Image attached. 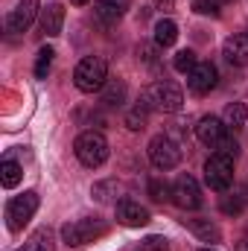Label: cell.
Returning <instances> with one entry per match:
<instances>
[{
    "label": "cell",
    "mask_w": 248,
    "mask_h": 251,
    "mask_svg": "<svg viewBox=\"0 0 248 251\" xmlns=\"http://www.w3.org/2000/svg\"><path fill=\"white\" fill-rule=\"evenodd\" d=\"M140 105H146L149 111H167V114H175V111H181L184 97H181L178 85H173V82H152V85L143 91Z\"/></svg>",
    "instance_id": "1"
},
{
    "label": "cell",
    "mask_w": 248,
    "mask_h": 251,
    "mask_svg": "<svg viewBox=\"0 0 248 251\" xmlns=\"http://www.w3.org/2000/svg\"><path fill=\"white\" fill-rule=\"evenodd\" d=\"M105 82H108V64L102 56H85L73 70V85L82 94H94V91L105 88Z\"/></svg>",
    "instance_id": "2"
},
{
    "label": "cell",
    "mask_w": 248,
    "mask_h": 251,
    "mask_svg": "<svg viewBox=\"0 0 248 251\" xmlns=\"http://www.w3.org/2000/svg\"><path fill=\"white\" fill-rule=\"evenodd\" d=\"M105 234H108V222L99 219V216H85V219L67 222L62 228V240L67 246H88V243H94Z\"/></svg>",
    "instance_id": "3"
},
{
    "label": "cell",
    "mask_w": 248,
    "mask_h": 251,
    "mask_svg": "<svg viewBox=\"0 0 248 251\" xmlns=\"http://www.w3.org/2000/svg\"><path fill=\"white\" fill-rule=\"evenodd\" d=\"M73 149H76L79 164H85L91 170H97V167H102L108 161V140L99 131H82L76 137V146Z\"/></svg>",
    "instance_id": "4"
},
{
    "label": "cell",
    "mask_w": 248,
    "mask_h": 251,
    "mask_svg": "<svg viewBox=\"0 0 248 251\" xmlns=\"http://www.w3.org/2000/svg\"><path fill=\"white\" fill-rule=\"evenodd\" d=\"M38 210V193L26 190L24 196H15L6 204V219H9V231H24V225L35 216Z\"/></svg>",
    "instance_id": "5"
},
{
    "label": "cell",
    "mask_w": 248,
    "mask_h": 251,
    "mask_svg": "<svg viewBox=\"0 0 248 251\" xmlns=\"http://www.w3.org/2000/svg\"><path fill=\"white\" fill-rule=\"evenodd\" d=\"M149 161H152V167H158V170H173V167H178V161H181V146L173 140V137H167V134H158L152 143H149Z\"/></svg>",
    "instance_id": "6"
},
{
    "label": "cell",
    "mask_w": 248,
    "mask_h": 251,
    "mask_svg": "<svg viewBox=\"0 0 248 251\" xmlns=\"http://www.w3.org/2000/svg\"><path fill=\"white\" fill-rule=\"evenodd\" d=\"M204 181H207L210 190H228L234 184V158L213 155L204 164Z\"/></svg>",
    "instance_id": "7"
},
{
    "label": "cell",
    "mask_w": 248,
    "mask_h": 251,
    "mask_svg": "<svg viewBox=\"0 0 248 251\" xmlns=\"http://www.w3.org/2000/svg\"><path fill=\"white\" fill-rule=\"evenodd\" d=\"M216 82H219V70H216V64H210V62H198L187 73V88L193 94H198V97L210 94L216 88Z\"/></svg>",
    "instance_id": "8"
},
{
    "label": "cell",
    "mask_w": 248,
    "mask_h": 251,
    "mask_svg": "<svg viewBox=\"0 0 248 251\" xmlns=\"http://www.w3.org/2000/svg\"><path fill=\"white\" fill-rule=\"evenodd\" d=\"M173 201H175L181 210H196V207H201V190L196 184V178L178 176L175 184H173Z\"/></svg>",
    "instance_id": "9"
},
{
    "label": "cell",
    "mask_w": 248,
    "mask_h": 251,
    "mask_svg": "<svg viewBox=\"0 0 248 251\" xmlns=\"http://www.w3.org/2000/svg\"><path fill=\"white\" fill-rule=\"evenodd\" d=\"M35 15H38V0H21V3L15 6V12L6 18V29H9L12 35H15V32H26V29L32 26Z\"/></svg>",
    "instance_id": "10"
},
{
    "label": "cell",
    "mask_w": 248,
    "mask_h": 251,
    "mask_svg": "<svg viewBox=\"0 0 248 251\" xmlns=\"http://www.w3.org/2000/svg\"><path fill=\"white\" fill-rule=\"evenodd\" d=\"M228 131H231V128L225 126V120H219V117H201L198 126H196L198 140H201L204 146H210V149H216V143H219Z\"/></svg>",
    "instance_id": "11"
},
{
    "label": "cell",
    "mask_w": 248,
    "mask_h": 251,
    "mask_svg": "<svg viewBox=\"0 0 248 251\" xmlns=\"http://www.w3.org/2000/svg\"><path fill=\"white\" fill-rule=\"evenodd\" d=\"M117 222L125 225V228H140V225H146L149 222V210L146 207H140L137 201H120L117 204Z\"/></svg>",
    "instance_id": "12"
},
{
    "label": "cell",
    "mask_w": 248,
    "mask_h": 251,
    "mask_svg": "<svg viewBox=\"0 0 248 251\" xmlns=\"http://www.w3.org/2000/svg\"><path fill=\"white\" fill-rule=\"evenodd\" d=\"M222 56L237 67H248V32H240V35H231L222 47Z\"/></svg>",
    "instance_id": "13"
},
{
    "label": "cell",
    "mask_w": 248,
    "mask_h": 251,
    "mask_svg": "<svg viewBox=\"0 0 248 251\" xmlns=\"http://www.w3.org/2000/svg\"><path fill=\"white\" fill-rule=\"evenodd\" d=\"M128 6H131V0H97V3H94L97 18H99L102 24H117L125 12H128Z\"/></svg>",
    "instance_id": "14"
},
{
    "label": "cell",
    "mask_w": 248,
    "mask_h": 251,
    "mask_svg": "<svg viewBox=\"0 0 248 251\" xmlns=\"http://www.w3.org/2000/svg\"><path fill=\"white\" fill-rule=\"evenodd\" d=\"M184 225L201 240V243H219V240H222V231L216 228V222H210V219H204V216L184 219Z\"/></svg>",
    "instance_id": "15"
},
{
    "label": "cell",
    "mask_w": 248,
    "mask_h": 251,
    "mask_svg": "<svg viewBox=\"0 0 248 251\" xmlns=\"http://www.w3.org/2000/svg\"><path fill=\"white\" fill-rule=\"evenodd\" d=\"M64 24V6L62 3H50L44 12H41V29L47 35H59Z\"/></svg>",
    "instance_id": "16"
},
{
    "label": "cell",
    "mask_w": 248,
    "mask_h": 251,
    "mask_svg": "<svg viewBox=\"0 0 248 251\" xmlns=\"http://www.w3.org/2000/svg\"><path fill=\"white\" fill-rule=\"evenodd\" d=\"M18 251H56V243H53V231L50 228H38L24 246Z\"/></svg>",
    "instance_id": "17"
},
{
    "label": "cell",
    "mask_w": 248,
    "mask_h": 251,
    "mask_svg": "<svg viewBox=\"0 0 248 251\" xmlns=\"http://www.w3.org/2000/svg\"><path fill=\"white\" fill-rule=\"evenodd\" d=\"M175 38H178V26H175V21L161 18V21L155 24V44H158V47H173Z\"/></svg>",
    "instance_id": "18"
},
{
    "label": "cell",
    "mask_w": 248,
    "mask_h": 251,
    "mask_svg": "<svg viewBox=\"0 0 248 251\" xmlns=\"http://www.w3.org/2000/svg\"><path fill=\"white\" fill-rule=\"evenodd\" d=\"M102 102L108 105V108H120L125 102V82L123 79H111L108 85H105V91H102Z\"/></svg>",
    "instance_id": "19"
},
{
    "label": "cell",
    "mask_w": 248,
    "mask_h": 251,
    "mask_svg": "<svg viewBox=\"0 0 248 251\" xmlns=\"http://www.w3.org/2000/svg\"><path fill=\"white\" fill-rule=\"evenodd\" d=\"M222 120H225V126H228V128H240V126H246V120H248L246 102H231V105L225 108Z\"/></svg>",
    "instance_id": "20"
},
{
    "label": "cell",
    "mask_w": 248,
    "mask_h": 251,
    "mask_svg": "<svg viewBox=\"0 0 248 251\" xmlns=\"http://www.w3.org/2000/svg\"><path fill=\"white\" fill-rule=\"evenodd\" d=\"M0 181H3V187H15L21 181V167L15 161H3L0 164Z\"/></svg>",
    "instance_id": "21"
},
{
    "label": "cell",
    "mask_w": 248,
    "mask_h": 251,
    "mask_svg": "<svg viewBox=\"0 0 248 251\" xmlns=\"http://www.w3.org/2000/svg\"><path fill=\"white\" fill-rule=\"evenodd\" d=\"M219 207H222V213H228V216H237V213H243V207H246V199H243L240 193H228V196H222Z\"/></svg>",
    "instance_id": "22"
},
{
    "label": "cell",
    "mask_w": 248,
    "mask_h": 251,
    "mask_svg": "<svg viewBox=\"0 0 248 251\" xmlns=\"http://www.w3.org/2000/svg\"><path fill=\"white\" fill-rule=\"evenodd\" d=\"M216 155H225V158H234V161L240 158V143H237V137H234L231 131L216 143Z\"/></svg>",
    "instance_id": "23"
},
{
    "label": "cell",
    "mask_w": 248,
    "mask_h": 251,
    "mask_svg": "<svg viewBox=\"0 0 248 251\" xmlns=\"http://www.w3.org/2000/svg\"><path fill=\"white\" fill-rule=\"evenodd\" d=\"M196 53L193 50H181V53H175V59H173V67L178 70V73H190L193 67H196Z\"/></svg>",
    "instance_id": "24"
},
{
    "label": "cell",
    "mask_w": 248,
    "mask_h": 251,
    "mask_svg": "<svg viewBox=\"0 0 248 251\" xmlns=\"http://www.w3.org/2000/svg\"><path fill=\"white\" fill-rule=\"evenodd\" d=\"M53 47H44L41 53H38V62H35V76L38 79H47V73H50V64H53Z\"/></svg>",
    "instance_id": "25"
},
{
    "label": "cell",
    "mask_w": 248,
    "mask_h": 251,
    "mask_svg": "<svg viewBox=\"0 0 248 251\" xmlns=\"http://www.w3.org/2000/svg\"><path fill=\"white\" fill-rule=\"evenodd\" d=\"M146 117H149V108H146V105H137V108L125 117V126H128L131 131H140V128L146 126Z\"/></svg>",
    "instance_id": "26"
},
{
    "label": "cell",
    "mask_w": 248,
    "mask_h": 251,
    "mask_svg": "<svg viewBox=\"0 0 248 251\" xmlns=\"http://www.w3.org/2000/svg\"><path fill=\"white\" fill-rule=\"evenodd\" d=\"M149 196H152L155 201H164V199H170V196H173V187H167L164 181L152 178V181H149Z\"/></svg>",
    "instance_id": "27"
},
{
    "label": "cell",
    "mask_w": 248,
    "mask_h": 251,
    "mask_svg": "<svg viewBox=\"0 0 248 251\" xmlns=\"http://www.w3.org/2000/svg\"><path fill=\"white\" fill-rule=\"evenodd\" d=\"M140 251H170V246H167L164 237H146L140 243Z\"/></svg>",
    "instance_id": "28"
},
{
    "label": "cell",
    "mask_w": 248,
    "mask_h": 251,
    "mask_svg": "<svg viewBox=\"0 0 248 251\" xmlns=\"http://www.w3.org/2000/svg\"><path fill=\"white\" fill-rule=\"evenodd\" d=\"M198 15H219V6H216V0H196V6H193Z\"/></svg>",
    "instance_id": "29"
},
{
    "label": "cell",
    "mask_w": 248,
    "mask_h": 251,
    "mask_svg": "<svg viewBox=\"0 0 248 251\" xmlns=\"http://www.w3.org/2000/svg\"><path fill=\"white\" fill-rule=\"evenodd\" d=\"M137 53H140V59H143V62H155V47H140Z\"/></svg>",
    "instance_id": "30"
},
{
    "label": "cell",
    "mask_w": 248,
    "mask_h": 251,
    "mask_svg": "<svg viewBox=\"0 0 248 251\" xmlns=\"http://www.w3.org/2000/svg\"><path fill=\"white\" fill-rule=\"evenodd\" d=\"M70 3H76V6H85V3H91V0H70Z\"/></svg>",
    "instance_id": "31"
},
{
    "label": "cell",
    "mask_w": 248,
    "mask_h": 251,
    "mask_svg": "<svg viewBox=\"0 0 248 251\" xmlns=\"http://www.w3.org/2000/svg\"><path fill=\"white\" fill-rule=\"evenodd\" d=\"M155 3H161V6H170V0H155Z\"/></svg>",
    "instance_id": "32"
},
{
    "label": "cell",
    "mask_w": 248,
    "mask_h": 251,
    "mask_svg": "<svg viewBox=\"0 0 248 251\" xmlns=\"http://www.w3.org/2000/svg\"><path fill=\"white\" fill-rule=\"evenodd\" d=\"M240 251H248V243H243V246H240Z\"/></svg>",
    "instance_id": "33"
},
{
    "label": "cell",
    "mask_w": 248,
    "mask_h": 251,
    "mask_svg": "<svg viewBox=\"0 0 248 251\" xmlns=\"http://www.w3.org/2000/svg\"><path fill=\"white\" fill-rule=\"evenodd\" d=\"M201 251H213V249H201Z\"/></svg>",
    "instance_id": "34"
},
{
    "label": "cell",
    "mask_w": 248,
    "mask_h": 251,
    "mask_svg": "<svg viewBox=\"0 0 248 251\" xmlns=\"http://www.w3.org/2000/svg\"><path fill=\"white\" fill-rule=\"evenodd\" d=\"M228 3H231V0H228Z\"/></svg>",
    "instance_id": "35"
}]
</instances>
